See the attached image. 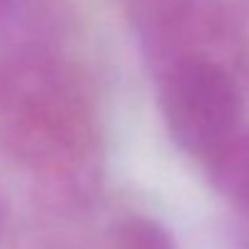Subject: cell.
Wrapping results in <instances>:
<instances>
[{"mask_svg": "<svg viewBox=\"0 0 249 249\" xmlns=\"http://www.w3.org/2000/svg\"><path fill=\"white\" fill-rule=\"evenodd\" d=\"M0 149L44 210L71 217L95 203L105 169L103 130L86 78L59 44L0 66Z\"/></svg>", "mask_w": 249, "mask_h": 249, "instance_id": "1", "label": "cell"}, {"mask_svg": "<svg viewBox=\"0 0 249 249\" xmlns=\"http://www.w3.org/2000/svg\"><path fill=\"white\" fill-rule=\"evenodd\" d=\"M154 81L166 130L186 154L213 161L239 135L242 88L225 59H191Z\"/></svg>", "mask_w": 249, "mask_h": 249, "instance_id": "2", "label": "cell"}, {"mask_svg": "<svg viewBox=\"0 0 249 249\" xmlns=\"http://www.w3.org/2000/svg\"><path fill=\"white\" fill-rule=\"evenodd\" d=\"M124 10L154 78L183 61L234 52L232 13L220 0H124Z\"/></svg>", "mask_w": 249, "mask_h": 249, "instance_id": "3", "label": "cell"}, {"mask_svg": "<svg viewBox=\"0 0 249 249\" xmlns=\"http://www.w3.org/2000/svg\"><path fill=\"white\" fill-rule=\"evenodd\" d=\"M208 164L213 186L234 213V244L249 249V132H239Z\"/></svg>", "mask_w": 249, "mask_h": 249, "instance_id": "4", "label": "cell"}, {"mask_svg": "<svg viewBox=\"0 0 249 249\" xmlns=\"http://www.w3.org/2000/svg\"><path fill=\"white\" fill-rule=\"evenodd\" d=\"M54 42V20L44 0H0V66Z\"/></svg>", "mask_w": 249, "mask_h": 249, "instance_id": "5", "label": "cell"}, {"mask_svg": "<svg viewBox=\"0 0 249 249\" xmlns=\"http://www.w3.org/2000/svg\"><path fill=\"white\" fill-rule=\"evenodd\" d=\"M105 249H176V244L157 220L127 215L110 230Z\"/></svg>", "mask_w": 249, "mask_h": 249, "instance_id": "6", "label": "cell"}, {"mask_svg": "<svg viewBox=\"0 0 249 249\" xmlns=\"http://www.w3.org/2000/svg\"><path fill=\"white\" fill-rule=\"evenodd\" d=\"M232 27H234V56L249 76V13L244 18H232Z\"/></svg>", "mask_w": 249, "mask_h": 249, "instance_id": "7", "label": "cell"}, {"mask_svg": "<svg viewBox=\"0 0 249 249\" xmlns=\"http://www.w3.org/2000/svg\"><path fill=\"white\" fill-rule=\"evenodd\" d=\"M3 225H5V205H3V196H0V239H3Z\"/></svg>", "mask_w": 249, "mask_h": 249, "instance_id": "8", "label": "cell"}]
</instances>
